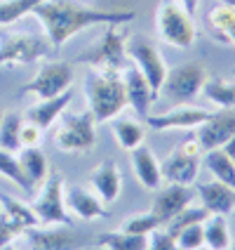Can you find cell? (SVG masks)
<instances>
[{
    "label": "cell",
    "instance_id": "1",
    "mask_svg": "<svg viewBox=\"0 0 235 250\" xmlns=\"http://www.w3.org/2000/svg\"><path fill=\"white\" fill-rule=\"evenodd\" d=\"M33 14L40 19L45 28V38L52 47H61L66 41H71L75 33L85 31L87 26H106V24H129L134 21V12L129 10H97L75 0H42L33 10Z\"/></svg>",
    "mask_w": 235,
    "mask_h": 250
},
{
    "label": "cell",
    "instance_id": "2",
    "mask_svg": "<svg viewBox=\"0 0 235 250\" xmlns=\"http://www.w3.org/2000/svg\"><path fill=\"white\" fill-rule=\"evenodd\" d=\"M85 97H87V111L94 116V123L99 125L113 121L127 106L123 76L115 71L92 69L85 81Z\"/></svg>",
    "mask_w": 235,
    "mask_h": 250
},
{
    "label": "cell",
    "instance_id": "3",
    "mask_svg": "<svg viewBox=\"0 0 235 250\" xmlns=\"http://www.w3.org/2000/svg\"><path fill=\"white\" fill-rule=\"evenodd\" d=\"M155 28L160 41L177 50H188L198 36L193 14L186 12L177 0H160L155 12Z\"/></svg>",
    "mask_w": 235,
    "mask_h": 250
},
{
    "label": "cell",
    "instance_id": "4",
    "mask_svg": "<svg viewBox=\"0 0 235 250\" xmlns=\"http://www.w3.org/2000/svg\"><path fill=\"white\" fill-rule=\"evenodd\" d=\"M209 81V71L202 62H183L177 69L167 71L160 95L172 104H191Z\"/></svg>",
    "mask_w": 235,
    "mask_h": 250
},
{
    "label": "cell",
    "instance_id": "5",
    "mask_svg": "<svg viewBox=\"0 0 235 250\" xmlns=\"http://www.w3.org/2000/svg\"><path fill=\"white\" fill-rule=\"evenodd\" d=\"M127 42H125V33L120 24H106V31L101 36L99 45L80 57V62L87 64L90 69H101V71H115L123 73L127 69Z\"/></svg>",
    "mask_w": 235,
    "mask_h": 250
},
{
    "label": "cell",
    "instance_id": "6",
    "mask_svg": "<svg viewBox=\"0 0 235 250\" xmlns=\"http://www.w3.org/2000/svg\"><path fill=\"white\" fill-rule=\"evenodd\" d=\"M50 52H52V45L47 38L33 36V33H12L5 41H0V69L36 64Z\"/></svg>",
    "mask_w": 235,
    "mask_h": 250
},
{
    "label": "cell",
    "instance_id": "7",
    "mask_svg": "<svg viewBox=\"0 0 235 250\" xmlns=\"http://www.w3.org/2000/svg\"><path fill=\"white\" fill-rule=\"evenodd\" d=\"M40 224H71V215L66 208V191H64V175L52 172L42 182L40 194L31 203Z\"/></svg>",
    "mask_w": 235,
    "mask_h": 250
},
{
    "label": "cell",
    "instance_id": "8",
    "mask_svg": "<svg viewBox=\"0 0 235 250\" xmlns=\"http://www.w3.org/2000/svg\"><path fill=\"white\" fill-rule=\"evenodd\" d=\"M97 142V123L90 111L64 116L54 132V146L59 151H87Z\"/></svg>",
    "mask_w": 235,
    "mask_h": 250
},
{
    "label": "cell",
    "instance_id": "9",
    "mask_svg": "<svg viewBox=\"0 0 235 250\" xmlns=\"http://www.w3.org/2000/svg\"><path fill=\"white\" fill-rule=\"evenodd\" d=\"M71 85H73V66L69 62H47L19 92L36 95L38 99H50L71 90Z\"/></svg>",
    "mask_w": 235,
    "mask_h": 250
},
{
    "label": "cell",
    "instance_id": "10",
    "mask_svg": "<svg viewBox=\"0 0 235 250\" xmlns=\"http://www.w3.org/2000/svg\"><path fill=\"white\" fill-rule=\"evenodd\" d=\"M127 57L134 62V66L141 71V76L148 81L153 92L160 95V87H163L167 71H169L160 50L146 38H132L127 45Z\"/></svg>",
    "mask_w": 235,
    "mask_h": 250
},
{
    "label": "cell",
    "instance_id": "11",
    "mask_svg": "<svg viewBox=\"0 0 235 250\" xmlns=\"http://www.w3.org/2000/svg\"><path fill=\"white\" fill-rule=\"evenodd\" d=\"M195 137L202 151L221 149L226 142L235 137V109H217L207 116V121L198 127Z\"/></svg>",
    "mask_w": 235,
    "mask_h": 250
},
{
    "label": "cell",
    "instance_id": "12",
    "mask_svg": "<svg viewBox=\"0 0 235 250\" xmlns=\"http://www.w3.org/2000/svg\"><path fill=\"white\" fill-rule=\"evenodd\" d=\"M209 113L212 111L200 109V106L177 104L174 109H169L165 113L146 116V121H148V127H153V130H198L207 121Z\"/></svg>",
    "mask_w": 235,
    "mask_h": 250
},
{
    "label": "cell",
    "instance_id": "13",
    "mask_svg": "<svg viewBox=\"0 0 235 250\" xmlns=\"http://www.w3.org/2000/svg\"><path fill=\"white\" fill-rule=\"evenodd\" d=\"M56 229H40L33 227L24 236L28 238V250H78L83 248L85 236L73 234L66 229V224H52Z\"/></svg>",
    "mask_w": 235,
    "mask_h": 250
},
{
    "label": "cell",
    "instance_id": "14",
    "mask_svg": "<svg viewBox=\"0 0 235 250\" xmlns=\"http://www.w3.org/2000/svg\"><path fill=\"white\" fill-rule=\"evenodd\" d=\"M193 201V189L191 187H183V184H169L167 187H158L155 189V198H153V208L151 212L160 220V224L165 227L177 212L191 206Z\"/></svg>",
    "mask_w": 235,
    "mask_h": 250
},
{
    "label": "cell",
    "instance_id": "15",
    "mask_svg": "<svg viewBox=\"0 0 235 250\" xmlns=\"http://www.w3.org/2000/svg\"><path fill=\"white\" fill-rule=\"evenodd\" d=\"M200 156H191L183 149H174L165 158V163H160L163 167V180H167L169 184H183V187H191L198 177V170H200Z\"/></svg>",
    "mask_w": 235,
    "mask_h": 250
},
{
    "label": "cell",
    "instance_id": "16",
    "mask_svg": "<svg viewBox=\"0 0 235 250\" xmlns=\"http://www.w3.org/2000/svg\"><path fill=\"white\" fill-rule=\"evenodd\" d=\"M125 83V95H127V106H132L139 116H148L151 111V104L155 102V92L151 90L148 81L141 76V71L137 66H127L120 73Z\"/></svg>",
    "mask_w": 235,
    "mask_h": 250
},
{
    "label": "cell",
    "instance_id": "17",
    "mask_svg": "<svg viewBox=\"0 0 235 250\" xmlns=\"http://www.w3.org/2000/svg\"><path fill=\"white\" fill-rule=\"evenodd\" d=\"M198 198L209 215H228L235 208V189L219 180L198 184Z\"/></svg>",
    "mask_w": 235,
    "mask_h": 250
},
{
    "label": "cell",
    "instance_id": "18",
    "mask_svg": "<svg viewBox=\"0 0 235 250\" xmlns=\"http://www.w3.org/2000/svg\"><path fill=\"white\" fill-rule=\"evenodd\" d=\"M71 99H73V92H71V90L56 95V97H50V99H38V104H33L26 111V121L33 125H38L42 132H45V130H50V127L59 121L61 113L69 109Z\"/></svg>",
    "mask_w": 235,
    "mask_h": 250
},
{
    "label": "cell",
    "instance_id": "19",
    "mask_svg": "<svg viewBox=\"0 0 235 250\" xmlns=\"http://www.w3.org/2000/svg\"><path fill=\"white\" fill-rule=\"evenodd\" d=\"M129 153H132V167H134V175H137L139 184L155 191L163 184V167H160L158 156L148 146H144V144Z\"/></svg>",
    "mask_w": 235,
    "mask_h": 250
},
{
    "label": "cell",
    "instance_id": "20",
    "mask_svg": "<svg viewBox=\"0 0 235 250\" xmlns=\"http://www.w3.org/2000/svg\"><path fill=\"white\" fill-rule=\"evenodd\" d=\"M90 182L94 187V191L99 194V198L104 203H113L118 201L120 189H123V177H120V170L113 161H104L99 167H94L90 172Z\"/></svg>",
    "mask_w": 235,
    "mask_h": 250
},
{
    "label": "cell",
    "instance_id": "21",
    "mask_svg": "<svg viewBox=\"0 0 235 250\" xmlns=\"http://www.w3.org/2000/svg\"><path fill=\"white\" fill-rule=\"evenodd\" d=\"M66 208H69V212H73L75 217H80L85 222L97 220V217H106L104 201L99 196L90 194L83 187H73V189L66 191Z\"/></svg>",
    "mask_w": 235,
    "mask_h": 250
},
{
    "label": "cell",
    "instance_id": "22",
    "mask_svg": "<svg viewBox=\"0 0 235 250\" xmlns=\"http://www.w3.org/2000/svg\"><path fill=\"white\" fill-rule=\"evenodd\" d=\"M207 24L212 36L223 45H235V10L228 5H219L207 14Z\"/></svg>",
    "mask_w": 235,
    "mask_h": 250
},
{
    "label": "cell",
    "instance_id": "23",
    "mask_svg": "<svg viewBox=\"0 0 235 250\" xmlns=\"http://www.w3.org/2000/svg\"><path fill=\"white\" fill-rule=\"evenodd\" d=\"M202 231L207 250H231V229L226 222V215H209L202 222Z\"/></svg>",
    "mask_w": 235,
    "mask_h": 250
},
{
    "label": "cell",
    "instance_id": "24",
    "mask_svg": "<svg viewBox=\"0 0 235 250\" xmlns=\"http://www.w3.org/2000/svg\"><path fill=\"white\" fill-rule=\"evenodd\" d=\"M202 161H205V167L212 172L214 180H219L235 189V163L223 149H209V151H205L202 153Z\"/></svg>",
    "mask_w": 235,
    "mask_h": 250
},
{
    "label": "cell",
    "instance_id": "25",
    "mask_svg": "<svg viewBox=\"0 0 235 250\" xmlns=\"http://www.w3.org/2000/svg\"><path fill=\"white\" fill-rule=\"evenodd\" d=\"M19 163L24 167L26 177L31 180V184H42L50 175V167H47V158L42 153L40 146H24L19 153Z\"/></svg>",
    "mask_w": 235,
    "mask_h": 250
},
{
    "label": "cell",
    "instance_id": "26",
    "mask_svg": "<svg viewBox=\"0 0 235 250\" xmlns=\"http://www.w3.org/2000/svg\"><path fill=\"white\" fill-rule=\"evenodd\" d=\"M111 127H113L115 139H118V144L123 146L125 151H134L146 139L144 125L139 123V121H134V118H118V121H113Z\"/></svg>",
    "mask_w": 235,
    "mask_h": 250
},
{
    "label": "cell",
    "instance_id": "27",
    "mask_svg": "<svg viewBox=\"0 0 235 250\" xmlns=\"http://www.w3.org/2000/svg\"><path fill=\"white\" fill-rule=\"evenodd\" d=\"M202 95L219 109H235V78H209Z\"/></svg>",
    "mask_w": 235,
    "mask_h": 250
},
{
    "label": "cell",
    "instance_id": "28",
    "mask_svg": "<svg viewBox=\"0 0 235 250\" xmlns=\"http://www.w3.org/2000/svg\"><path fill=\"white\" fill-rule=\"evenodd\" d=\"M99 248L104 250H146L148 248V236L144 234H129V231H108L101 234Z\"/></svg>",
    "mask_w": 235,
    "mask_h": 250
},
{
    "label": "cell",
    "instance_id": "29",
    "mask_svg": "<svg viewBox=\"0 0 235 250\" xmlns=\"http://www.w3.org/2000/svg\"><path fill=\"white\" fill-rule=\"evenodd\" d=\"M0 210H5V212H7L12 220H17L26 231L33 229V227H40V220H38V215L33 212V208L26 206V203H21V201H17V198H12V196L0 194Z\"/></svg>",
    "mask_w": 235,
    "mask_h": 250
},
{
    "label": "cell",
    "instance_id": "30",
    "mask_svg": "<svg viewBox=\"0 0 235 250\" xmlns=\"http://www.w3.org/2000/svg\"><path fill=\"white\" fill-rule=\"evenodd\" d=\"M19 132H21V116L14 111L2 113V118H0V149L12 153L19 151L21 149Z\"/></svg>",
    "mask_w": 235,
    "mask_h": 250
},
{
    "label": "cell",
    "instance_id": "31",
    "mask_svg": "<svg viewBox=\"0 0 235 250\" xmlns=\"http://www.w3.org/2000/svg\"><path fill=\"white\" fill-rule=\"evenodd\" d=\"M0 175H2L5 180H10L12 184H17V187H21L24 191H31V189H33V184H31V180L26 177L24 167L19 163V156H14L12 151L0 149Z\"/></svg>",
    "mask_w": 235,
    "mask_h": 250
},
{
    "label": "cell",
    "instance_id": "32",
    "mask_svg": "<svg viewBox=\"0 0 235 250\" xmlns=\"http://www.w3.org/2000/svg\"><path fill=\"white\" fill-rule=\"evenodd\" d=\"M42 0H0V26H12L33 10Z\"/></svg>",
    "mask_w": 235,
    "mask_h": 250
},
{
    "label": "cell",
    "instance_id": "33",
    "mask_svg": "<svg viewBox=\"0 0 235 250\" xmlns=\"http://www.w3.org/2000/svg\"><path fill=\"white\" fill-rule=\"evenodd\" d=\"M209 217V212L202 206H186V208L177 212L169 222L165 224L167 234H172V236H177L181 229H186V227H191V224H202L205 220Z\"/></svg>",
    "mask_w": 235,
    "mask_h": 250
},
{
    "label": "cell",
    "instance_id": "34",
    "mask_svg": "<svg viewBox=\"0 0 235 250\" xmlns=\"http://www.w3.org/2000/svg\"><path fill=\"white\" fill-rule=\"evenodd\" d=\"M163 224L160 220L153 215V212H139V215H132L129 220L123 222V231H129V234H144V236H151L155 229H160Z\"/></svg>",
    "mask_w": 235,
    "mask_h": 250
},
{
    "label": "cell",
    "instance_id": "35",
    "mask_svg": "<svg viewBox=\"0 0 235 250\" xmlns=\"http://www.w3.org/2000/svg\"><path fill=\"white\" fill-rule=\"evenodd\" d=\"M177 246L181 250H202L205 248V231H202V224H191L186 229H181L179 234L174 236Z\"/></svg>",
    "mask_w": 235,
    "mask_h": 250
},
{
    "label": "cell",
    "instance_id": "36",
    "mask_svg": "<svg viewBox=\"0 0 235 250\" xmlns=\"http://www.w3.org/2000/svg\"><path fill=\"white\" fill-rule=\"evenodd\" d=\"M24 234H26V229L17 222V220H12L5 210H0V248L12 246L14 241L19 236H24Z\"/></svg>",
    "mask_w": 235,
    "mask_h": 250
},
{
    "label": "cell",
    "instance_id": "37",
    "mask_svg": "<svg viewBox=\"0 0 235 250\" xmlns=\"http://www.w3.org/2000/svg\"><path fill=\"white\" fill-rule=\"evenodd\" d=\"M146 250H181V248L177 246V241H174L172 234L155 229L151 236H148V248Z\"/></svg>",
    "mask_w": 235,
    "mask_h": 250
},
{
    "label": "cell",
    "instance_id": "38",
    "mask_svg": "<svg viewBox=\"0 0 235 250\" xmlns=\"http://www.w3.org/2000/svg\"><path fill=\"white\" fill-rule=\"evenodd\" d=\"M19 142H21V149L24 146H40L42 142V130L33 123H21V132H19Z\"/></svg>",
    "mask_w": 235,
    "mask_h": 250
},
{
    "label": "cell",
    "instance_id": "39",
    "mask_svg": "<svg viewBox=\"0 0 235 250\" xmlns=\"http://www.w3.org/2000/svg\"><path fill=\"white\" fill-rule=\"evenodd\" d=\"M177 2H179L188 14H195L198 12V2H200V0H177Z\"/></svg>",
    "mask_w": 235,
    "mask_h": 250
},
{
    "label": "cell",
    "instance_id": "40",
    "mask_svg": "<svg viewBox=\"0 0 235 250\" xmlns=\"http://www.w3.org/2000/svg\"><path fill=\"white\" fill-rule=\"evenodd\" d=\"M221 149H223V151H226V153H228V156H231V161H233V163H235V137L231 139V142H226V144H223Z\"/></svg>",
    "mask_w": 235,
    "mask_h": 250
},
{
    "label": "cell",
    "instance_id": "41",
    "mask_svg": "<svg viewBox=\"0 0 235 250\" xmlns=\"http://www.w3.org/2000/svg\"><path fill=\"white\" fill-rule=\"evenodd\" d=\"M221 2H223V5H228V7H233V10H235V0H221Z\"/></svg>",
    "mask_w": 235,
    "mask_h": 250
},
{
    "label": "cell",
    "instance_id": "42",
    "mask_svg": "<svg viewBox=\"0 0 235 250\" xmlns=\"http://www.w3.org/2000/svg\"><path fill=\"white\" fill-rule=\"evenodd\" d=\"M0 250H14V248L12 246H5V248H0Z\"/></svg>",
    "mask_w": 235,
    "mask_h": 250
},
{
    "label": "cell",
    "instance_id": "43",
    "mask_svg": "<svg viewBox=\"0 0 235 250\" xmlns=\"http://www.w3.org/2000/svg\"><path fill=\"white\" fill-rule=\"evenodd\" d=\"M2 113H5V111H2V106H0V118H2Z\"/></svg>",
    "mask_w": 235,
    "mask_h": 250
},
{
    "label": "cell",
    "instance_id": "44",
    "mask_svg": "<svg viewBox=\"0 0 235 250\" xmlns=\"http://www.w3.org/2000/svg\"><path fill=\"white\" fill-rule=\"evenodd\" d=\"M231 250H235V246H231Z\"/></svg>",
    "mask_w": 235,
    "mask_h": 250
},
{
    "label": "cell",
    "instance_id": "45",
    "mask_svg": "<svg viewBox=\"0 0 235 250\" xmlns=\"http://www.w3.org/2000/svg\"><path fill=\"white\" fill-rule=\"evenodd\" d=\"M99 250H104V248H99Z\"/></svg>",
    "mask_w": 235,
    "mask_h": 250
}]
</instances>
